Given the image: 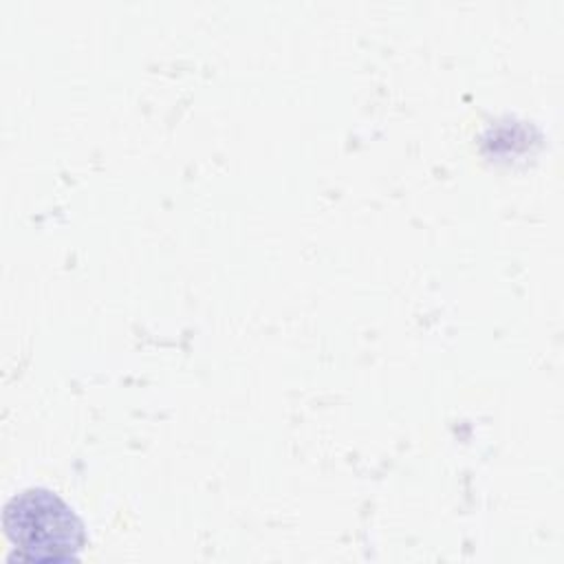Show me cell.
Returning <instances> with one entry per match:
<instances>
[{
	"instance_id": "cell-1",
	"label": "cell",
	"mask_w": 564,
	"mask_h": 564,
	"mask_svg": "<svg viewBox=\"0 0 564 564\" xmlns=\"http://www.w3.org/2000/svg\"><path fill=\"white\" fill-rule=\"evenodd\" d=\"M2 527L18 549V557L26 562H73L86 544L82 520L57 494L44 487H31L9 498Z\"/></svg>"
}]
</instances>
